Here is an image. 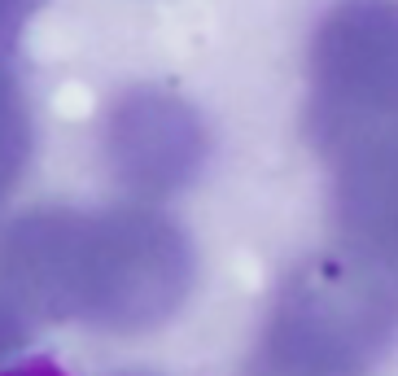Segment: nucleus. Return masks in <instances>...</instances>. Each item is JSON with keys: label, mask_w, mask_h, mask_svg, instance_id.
Instances as JSON below:
<instances>
[{"label": "nucleus", "mask_w": 398, "mask_h": 376, "mask_svg": "<svg viewBox=\"0 0 398 376\" xmlns=\"http://www.w3.org/2000/svg\"><path fill=\"white\" fill-rule=\"evenodd\" d=\"M27 333H31V324H27V319H18L13 311H5V307H0V368H5V363H13V355L22 350Z\"/></svg>", "instance_id": "6e6552de"}, {"label": "nucleus", "mask_w": 398, "mask_h": 376, "mask_svg": "<svg viewBox=\"0 0 398 376\" xmlns=\"http://www.w3.org/2000/svg\"><path fill=\"white\" fill-rule=\"evenodd\" d=\"M35 13V0H0V140L31 149V110L18 74L22 31Z\"/></svg>", "instance_id": "423d86ee"}, {"label": "nucleus", "mask_w": 398, "mask_h": 376, "mask_svg": "<svg viewBox=\"0 0 398 376\" xmlns=\"http://www.w3.org/2000/svg\"><path fill=\"white\" fill-rule=\"evenodd\" d=\"M333 215L346 249L398 275V175L333 188Z\"/></svg>", "instance_id": "39448f33"}, {"label": "nucleus", "mask_w": 398, "mask_h": 376, "mask_svg": "<svg viewBox=\"0 0 398 376\" xmlns=\"http://www.w3.org/2000/svg\"><path fill=\"white\" fill-rule=\"evenodd\" d=\"M106 162L132 202L162 206L184 193L210 158V132L180 92L140 84L118 92L106 110Z\"/></svg>", "instance_id": "20e7f679"}, {"label": "nucleus", "mask_w": 398, "mask_h": 376, "mask_svg": "<svg viewBox=\"0 0 398 376\" xmlns=\"http://www.w3.org/2000/svg\"><path fill=\"white\" fill-rule=\"evenodd\" d=\"M27 162H31V149H27V144H5V140H0V210H5L9 193L18 188Z\"/></svg>", "instance_id": "0eeeda50"}, {"label": "nucleus", "mask_w": 398, "mask_h": 376, "mask_svg": "<svg viewBox=\"0 0 398 376\" xmlns=\"http://www.w3.org/2000/svg\"><path fill=\"white\" fill-rule=\"evenodd\" d=\"M398 333V275L346 245L302 258L241 376H372Z\"/></svg>", "instance_id": "7ed1b4c3"}, {"label": "nucleus", "mask_w": 398, "mask_h": 376, "mask_svg": "<svg viewBox=\"0 0 398 376\" xmlns=\"http://www.w3.org/2000/svg\"><path fill=\"white\" fill-rule=\"evenodd\" d=\"M0 376H66V372L48 359H13V363L0 368Z\"/></svg>", "instance_id": "1a4fd4ad"}, {"label": "nucleus", "mask_w": 398, "mask_h": 376, "mask_svg": "<svg viewBox=\"0 0 398 376\" xmlns=\"http://www.w3.org/2000/svg\"><path fill=\"white\" fill-rule=\"evenodd\" d=\"M193 271L188 232L144 202L44 206L0 232V307L27 324L149 333L184 307Z\"/></svg>", "instance_id": "f257e3e1"}, {"label": "nucleus", "mask_w": 398, "mask_h": 376, "mask_svg": "<svg viewBox=\"0 0 398 376\" xmlns=\"http://www.w3.org/2000/svg\"><path fill=\"white\" fill-rule=\"evenodd\" d=\"M307 136L333 188L398 175V0H333L315 22Z\"/></svg>", "instance_id": "f03ea898"}]
</instances>
